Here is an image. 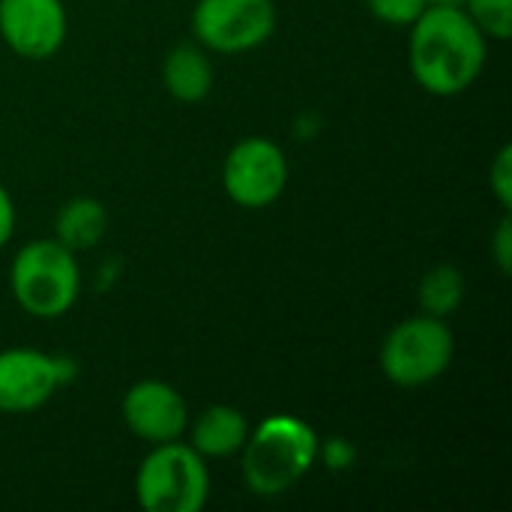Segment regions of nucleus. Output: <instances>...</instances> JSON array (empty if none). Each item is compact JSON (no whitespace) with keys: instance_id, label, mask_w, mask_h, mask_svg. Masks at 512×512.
Listing matches in <instances>:
<instances>
[{"instance_id":"1","label":"nucleus","mask_w":512,"mask_h":512,"mask_svg":"<svg viewBox=\"0 0 512 512\" xmlns=\"http://www.w3.org/2000/svg\"><path fill=\"white\" fill-rule=\"evenodd\" d=\"M489 39L465 15L462 6H426L411 24L408 66L432 96H459L483 75Z\"/></svg>"},{"instance_id":"2","label":"nucleus","mask_w":512,"mask_h":512,"mask_svg":"<svg viewBox=\"0 0 512 512\" xmlns=\"http://www.w3.org/2000/svg\"><path fill=\"white\" fill-rule=\"evenodd\" d=\"M318 450L321 438L306 420L294 414L264 417L249 429L240 450L243 486L258 498H279L309 477L318 465Z\"/></svg>"},{"instance_id":"3","label":"nucleus","mask_w":512,"mask_h":512,"mask_svg":"<svg viewBox=\"0 0 512 512\" xmlns=\"http://www.w3.org/2000/svg\"><path fill=\"white\" fill-rule=\"evenodd\" d=\"M9 288L27 315L42 321L63 318L78 303L81 291L78 255L54 237L24 243L12 258Z\"/></svg>"},{"instance_id":"4","label":"nucleus","mask_w":512,"mask_h":512,"mask_svg":"<svg viewBox=\"0 0 512 512\" xmlns=\"http://www.w3.org/2000/svg\"><path fill=\"white\" fill-rule=\"evenodd\" d=\"M135 501L144 512H201L210 501L207 459L186 441L153 444L135 474Z\"/></svg>"},{"instance_id":"5","label":"nucleus","mask_w":512,"mask_h":512,"mask_svg":"<svg viewBox=\"0 0 512 512\" xmlns=\"http://www.w3.org/2000/svg\"><path fill=\"white\" fill-rule=\"evenodd\" d=\"M456 357V336L444 318L414 315L399 321L381 345V372L390 384L417 390L438 381Z\"/></svg>"},{"instance_id":"6","label":"nucleus","mask_w":512,"mask_h":512,"mask_svg":"<svg viewBox=\"0 0 512 512\" xmlns=\"http://www.w3.org/2000/svg\"><path fill=\"white\" fill-rule=\"evenodd\" d=\"M279 24L273 0H198L192 36L210 54H246L261 48Z\"/></svg>"},{"instance_id":"7","label":"nucleus","mask_w":512,"mask_h":512,"mask_svg":"<svg viewBox=\"0 0 512 512\" xmlns=\"http://www.w3.org/2000/svg\"><path fill=\"white\" fill-rule=\"evenodd\" d=\"M222 186H225V195L243 210L273 207L288 186L285 150L264 135L237 141L225 156Z\"/></svg>"},{"instance_id":"8","label":"nucleus","mask_w":512,"mask_h":512,"mask_svg":"<svg viewBox=\"0 0 512 512\" xmlns=\"http://www.w3.org/2000/svg\"><path fill=\"white\" fill-rule=\"evenodd\" d=\"M69 36L63 0H0V39L24 60H51Z\"/></svg>"},{"instance_id":"9","label":"nucleus","mask_w":512,"mask_h":512,"mask_svg":"<svg viewBox=\"0 0 512 512\" xmlns=\"http://www.w3.org/2000/svg\"><path fill=\"white\" fill-rule=\"evenodd\" d=\"M69 369L60 357L33 348L0 351V414L39 411L66 384Z\"/></svg>"},{"instance_id":"10","label":"nucleus","mask_w":512,"mask_h":512,"mask_svg":"<svg viewBox=\"0 0 512 512\" xmlns=\"http://www.w3.org/2000/svg\"><path fill=\"white\" fill-rule=\"evenodd\" d=\"M120 417L126 429L144 444H168L180 441L189 426V408L177 387L168 381H138L126 390L120 402Z\"/></svg>"},{"instance_id":"11","label":"nucleus","mask_w":512,"mask_h":512,"mask_svg":"<svg viewBox=\"0 0 512 512\" xmlns=\"http://www.w3.org/2000/svg\"><path fill=\"white\" fill-rule=\"evenodd\" d=\"M249 417L234 405H210L195 417V423L186 426L189 447L204 459H231L240 456L246 438H249Z\"/></svg>"},{"instance_id":"12","label":"nucleus","mask_w":512,"mask_h":512,"mask_svg":"<svg viewBox=\"0 0 512 512\" xmlns=\"http://www.w3.org/2000/svg\"><path fill=\"white\" fill-rule=\"evenodd\" d=\"M162 84H165L168 96L183 105L204 102L216 84V69H213L210 51H204L198 42L174 45L162 63Z\"/></svg>"},{"instance_id":"13","label":"nucleus","mask_w":512,"mask_h":512,"mask_svg":"<svg viewBox=\"0 0 512 512\" xmlns=\"http://www.w3.org/2000/svg\"><path fill=\"white\" fill-rule=\"evenodd\" d=\"M105 231H108V213L96 198L87 195L66 201L54 216V240L75 255L96 249Z\"/></svg>"},{"instance_id":"14","label":"nucleus","mask_w":512,"mask_h":512,"mask_svg":"<svg viewBox=\"0 0 512 512\" xmlns=\"http://www.w3.org/2000/svg\"><path fill=\"white\" fill-rule=\"evenodd\" d=\"M417 297H420V312L423 315L447 321L453 312H459V306L465 300V279L453 264H435L420 279Z\"/></svg>"},{"instance_id":"15","label":"nucleus","mask_w":512,"mask_h":512,"mask_svg":"<svg viewBox=\"0 0 512 512\" xmlns=\"http://www.w3.org/2000/svg\"><path fill=\"white\" fill-rule=\"evenodd\" d=\"M462 9L489 42H507L512 36V0H465Z\"/></svg>"},{"instance_id":"16","label":"nucleus","mask_w":512,"mask_h":512,"mask_svg":"<svg viewBox=\"0 0 512 512\" xmlns=\"http://www.w3.org/2000/svg\"><path fill=\"white\" fill-rule=\"evenodd\" d=\"M369 12L384 21V24H393V27H411L423 9H426V0H366Z\"/></svg>"},{"instance_id":"17","label":"nucleus","mask_w":512,"mask_h":512,"mask_svg":"<svg viewBox=\"0 0 512 512\" xmlns=\"http://www.w3.org/2000/svg\"><path fill=\"white\" fill-rule=\"evenodd\" d=\"M489 189L504 210H512V144H501L495 153L489 165Z\"/></svg>"},{"instance_id":"18","label":"nucleus","mask_w":512,"mask_h":512,"mask_svg":"<svg viewBox=\"0 0 512 512\" xmlns=\"http://www.w3.org/2000/svg\"><path fill=\"white\" fill-rule=\"evenodd\" d=\"M492 258L495 267L501 270V276H510L512 270V216L510 210H504L495 234H492Z\"/></svg>"},{"instance_id":"19","label":"nucleus","mask_w":512,"mask_h":512,"mask_svg":"<svg viewBox=\"0 0 512 512\" xmlns=\"http://www.w3.org/2000/svg\"><path fill=\"white\" fill-rule=\"evenodd\" d=\"M318 459H324V465H327L330 471H345V468L354 465L357 450H354L348 441H342V438H330V441H321Z\"/></svg>"},{"instance_id":"20","label":"nucleus","mask_w":512,"mask_h":512,"mask_svg":"<svg viewBox=\"0 0 512 512\" xmlns=\"http://www.w3.org/2000/svg\"><path fill=\"white\" fill-rule=\"evenodd\" d=\"M12 234H15V201H12L9 189L0 183V252L6 249Z\"/></svg>"},{"instance_id":"21","label":"nucleus","mask_w":512,"mask_h":512,"mask_svg":"<svg viewBox=\"0 0 512 512\" xmlns=\"http://www.w3.org/2000/svg\"><path fill=\"white\" fill-rule=\"evenodd\" d=\"M465 0H426V6H462Z\"/></svg>"}]
</instances>
